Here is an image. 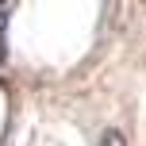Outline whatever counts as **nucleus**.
Segmentation results:
<instances>
[{
	"label": "nucleus",
	"instance_id": "obj_1",
	"mask_svg": "<svg viewBox=\"0 0 146 146\" xmlns=\"http://www.w3.org/2000/svg\"><path fill=\"white\" fill-rule=\"evenodd\" d=\"M92 146H127V135L119 131V127H108V131H100V139Z\"/></svg>",
	"mask_w": 146,
	"mask_h": 146
}]
</instances>
